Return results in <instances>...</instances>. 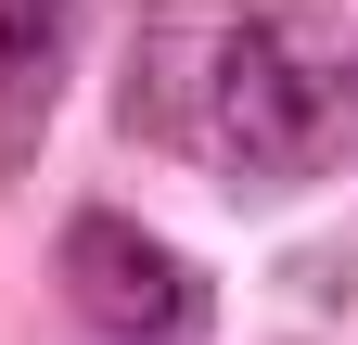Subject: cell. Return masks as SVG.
Segmentation results:
<instances>
[{"label": "cell", "instance_id": "6da1fadb", "mask_svg": "<svg viewBox=\"0 0 358 345\" xmlns=\"http://www.w3.org/2000/svg\"><path fill=\"white\" fill-rule=\"evenodd\" d=\"M345 154H358V38L320 13H243L217 52V166L320 179Z\"/></svg>", "mask_w": 358, "mask_h": 345}, {"label": "cell", "instance_id": "7a4b0ae2", "mask_svg": "<svg viewBox=\"0 0 358 345\" xmlns=\"http://www.w3.org/2000/svg\"><path fill=\"white\" fill-rule=\"evenodd\" d=\"M64 294L103 345H192L205 332V269L166 256L154 230H128L115 205H77L64 218Z\"/></svg>", "mask_w": 358, "mask_h": 345}, {"label": "cell", "instance_id": "3957f363", "mask_svg": "<svg viewBox=\"0 0 358 345\" xmlns=\"http://www.w3.org/2000/svg\"><path fill=\"white\" fill-rule=\"evenodd\" d=\"M64 52H77V0H0V128H26L64 90Z\"/></svg>", "mask_w": 358, "mask_h": 345}]
</instances>
